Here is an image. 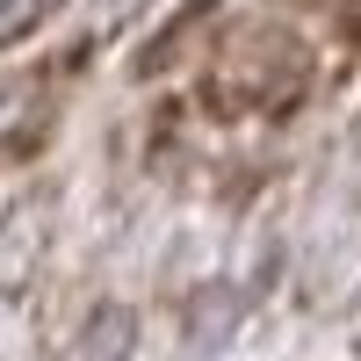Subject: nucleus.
<instances>
[{
	"mask_svg": "<svg viewBox=\"0 0 361 361\" xmlns=\"http://www.w3.org/2000/svg\"><path fill=\"white\" fill-rule=\"evenodd\" d=\"M44 8H51V0H0V44H15L22 29H37Z\"/></svg>",
	"mask_w": 361,
	"mask_h": 361,
	"instance_id": "f257e3e1",
	"label": "nucleus"
}]
</instances>
